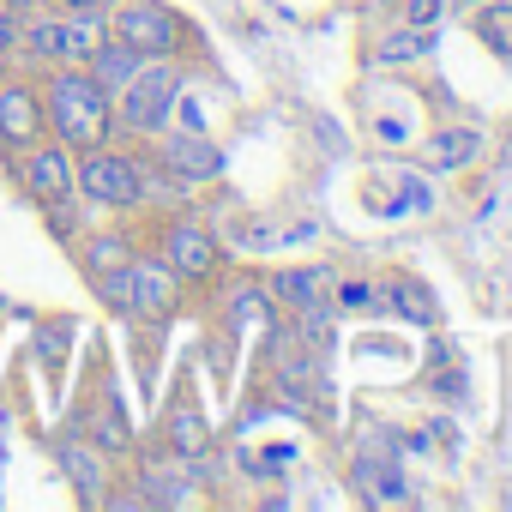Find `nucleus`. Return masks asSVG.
Instances as JSON below:
<instances>
[{"instance_id":"nucleus-23","label":"nucleus","mask_w":512,"mask_h":512,"mask_svg":"<svg viewBox=\"0 0 512 512\" xmlns=\"http://www.w3.org/2000/svg\"><path fill=\"white\" fill-rule=\"evenodd\" d=\"M332 308H374V290L368 284H332Z\"/></svg>"},{"instance_id":"nucleus-9","label":"nucleus","mask_w":512,"mask_h":512,"mask_svg":"<svg viewBox=\"0 0 512 512\" xmlns=\"http://www.w3.org/2000/svg\"><path fill=\"white\" fill-rule=\"evenodd\" d=\"M43 91H37V73H7L0 79V157L25 151L31 139H43Z\"/></svg>"},{"instance_id":"nucleus-12","label":"nucleus","mask_w":512,"mask_h":512,"mask_svg":"<svg viewBox=\"0 0 512 512\" xmlns=\"http://www.w3.org/2000/svg\"><path fill=\"white\" fill-rule=\"evenodd\" d=\"M151 145H157L163 175H175V181H211V175L223 169V151H217L205 133H169V127H163Z\"/></svg>"},{"instance_id":"nucleus-28","label":"nucleus","mask_w":512,"mask_h":512,"mask_svg":"<svg viewBox=\"0 0 512 512\" xmlns=\"http://www.w3.org/2000/svg\"><path fill=\"white\" fill-rule=\"evenodd\" d=\"M476 7H482V0H476Z\"/></svg>"},{"instance_id":"nucleus-2","label":"nucleus","mask_w":512,"mask_h":512,"mask_svg":"<svg viewBox=\"0 0 512 512\" xmlns=\"http://www.w3.org/2000/svg\"><path fill=\"white\" fill-rule=\"evenodd\" d=\"M109 37L103 13H61V7H37L19 19V49L13 61L25 73H49V67H85L91 49Z\"/></svg>"},{"instance_id":"nucleus-18","label":"nucleus","mask_w":512,"mask_h":512,"mask_svg":"<svg viewBox=\"0 0 512 512\" xmlns=\"http://www.w3.org/2000/svg\"><path fill=\"white\" fill-rule=\"evenodd\" d=\"M476 145H482V139H476L470 127H440V133L428 139V163H434V169H464V163L476 157Z\"/></svg>"},{"instance_id":"nucleus-14","label":"nucleus","mask_w":512,"mask_h":512,"mask_svg":"<svg viewBox=\"0 0 512 512\" xmlns=\"http://www.w3.org/2000/svg\"><path fill=\"white\" fill-rule=\"evenodd\" d=\"M163 452H169V458H181V464H193V458H205V452H211V428H205V416H199L193 392H175V404L163 410Z\"/></svg>"},{"instance_id":"nucleus-1","label":"nucleus","mask_w":512,"mask_h":512,"mask_svg":"<svg viewBox=\"0 0 512 512\" xmlns=\"http://www.w3.org/2000/svg\"><path fill=\"white\" fill-rule=\"evenodd\" d=\"M37 91H43V127L67 151H91L115 139V97L85 67H49L37 73Z\"/></svg>"},{"instance_id":"nucleus-15","label":"nucleus","mask_w":512,"mask_h":512,"mask_svg":"<svg viewBox=\"0 0 512 512\" xmlns=\"http://www.w3.org/2000/svg\"><path fill=\"white\" fill-rule=\"evenodd\" d=\"M368 205L386 211V217H398V211H422V205H428V181L410 175V169H380V175H368Z\"/></svg>"},{"instance_id":"nucleus-20","label":"nucleus","mask_w":512,"mask_h":512,"mask_svg":"<svg viewBox=\"0 0 512 512\" xmlns=\"http://www.w3.org/2000/svg\"><path fill=\"white\" fill-rule=\"evenodd\" d=\"M43 211V223H49V235L55 241H79V229H85V211H79V193H67V199H49V205H37Z\"/></svg>"},{"instance_id":"nucleus-6","label":"nucleus","mask_w":512,"mask_h":512,"mask_svg":"<svg viewBox=\"0 0 512 512\" xmlns=\"http://www.w3.org/2000/svg\"><path fill=\"white\" fill-rule=\"evenodd\" d=\"M79 205H97V211L145 205V157L139 151H115V139L79 151Z\"/></svg>"},{"instance_id":"nucleus-22","label":"nucleus","mask_w":512,"mask_h":512,"mask_svg":"<svg viewBox=\"0 0 512 512\" xmlns=\"http://www.w3.org/2000/svg\"><path fill=\"white\" fill-rule=\"evenodd\" d=\"M422 49H428V31L410 25V31H398V37L380 43V61H410V55H422Z\"/></svg>"},{"instance_id":"nucleus-25","label":"nucleus","mask_w":512,"mask_h":512,"mask_svg":"<svg viewBox=\"0 0 512 512\" xmlns=\"http://www.w3.org/2000/svg\"><path fill=\"white\" fill-rule=\"evenodd\" d=\"M13 49H19V19H13L7 7H0V67L13 61Z\"/></svg>"},{"instance_id":"nucleus-7","label":"nucleus","mask_w":512,"mask_h":512,"mask_svg":"<svg viewBox=\"0 0 512 512\" xmlns=\"http://www.w3.org/2000/svg\"><path fill=\"white\" fill-rule=\"evenodd\" d=\"M13 187L31 199V205H49V199H67L79 193V151H67L61 139H31L25 151H13Z\"/></svg>"},{"instance_id":"nucleus-3","label":"nucleus","mask_w":512,"mask_h":512,"mask_svg":"<svg viewBox=\"0 0 512 512\" xmlns=\"http://www.w3.org/2000/svg\"><path fill=\"white\" fill-rule=\"evenodd\" d=\"M97 296H103V308H115V314H127L139 326H169L175 308H181V278L169 272V260H163L157 247L151 253L139 247L115 278L97 284Z\"/></svg>"},{"instance_id":"nucleus-5","label":"nucleus","mask_w":512,"mask_h":512,"mask_svg":"<svg viewBox=\"0 0 512 512\" xmlns=\"http://www.w3.org/2000/svg\"><path fill=\"white\" fill-rule=\"evenodd\" d=\"M175 97H181V67L175 61H139V73L115 91V133L157 139L175 115Z\"/></svg>"},{"instance_id":"nucleus-21","label":"nucleus","mask_w":512,"mask_h":512,"mask_svg":"<svg viewBox=\"0 0 512 512\" xmlns=\"http://www.w3.org/2000/svg\"><path fill=\"white\" fill-rule=\"evenodd\" d=\"M386 296H392V302H398V308H404L410 320H434V296H428L422 284H410V278H398V284H392Z\"/></svg>"},{"instance_id":"nucleus-24","label":"nucleus","mask_w":512,"mask_h":512,"mask_svg":"<svg viewBox=\"0 0 512 512\" xmlns=\"http://www.w3.org/2000/svg\"><path fill=\"white\" fill-rule=\"evenodd\" d=\"M440 7H446V0H410L404 19H410L416 31H434V25H440Z\"/></svg>"},{"instance_id":"nucleus-17","label":"nucleus","mask_w":512,"mask_h":512,"mask_svg":"<svg viewBox=\"0 0 512 512\" xmlns=\"http://www.w3.org/2000/svg\"><path fill=\"white\" fill-rule=\"evenodd\" d=\"M139 61H145L139 49H127V43H115V37H103V43L91 49V61H85V73H91V79H97V85H103V91L115 97V91H121V85H127V79L139 73Z\"/></svg>"},{"instance_id":"nucleus-4","label":"nucleus","mask_w":512,"mask_h":512,"mask_svg":"<svg viewBox=\"0 0 512 512\" xmlns=\"http://www.w3.org/2000/svg\"><path fill=\"white\" fill-rule=\"evenodd\" d=\"M103 25H109V37H115V43L139 49L145 61H181V55H187V43H193L187 19H181L175 7H163V0H109Z\"/></svg>"},{"instance_id":"nucleus-8","label":"nucleus","mask_w":512,"mask_h":512,"mask_svg":"<svg viewBox=\"0 0 512 512\" xmlns=\"http://www.w3.org/2000/svg\"><path fill=\"white\" fill-rule=\"evenodd\" d=\"M157 253L169 260V272H175L181 284H205V278L223 266L217 235H211L205 223H193V217H169V223L157 229Z\"/></svg>"},{"instance_id":"nucleus-19","label":"nucleus","mask_w":512,"mask_h":512,"mask_svg":"<svg viewBox=\"0 0 512 512\" xmlns=\"http://www.w3.org/2000/svg\"><path fill=\"white\" fill-rule=\"evenodd\" d=\"M476 37H482L494 55L512 61V0H488V7L476 13Z\"/></svg>"},{"instance_id":"nucleus-10","label":"nucleus","mask_w":512,"mask_h":512,"mask_svg":"<svg viewBox=\"0 0 512 512\" xmlns=\"http://www.w3.org/2000/svg\"><path fill=\"white\" fill-rule=\"evenodd\" d=\"M49 446H55V464H61V476L73 482V494H79L85 506H103V500H109V482H115V476H109V452L91 446V440L73 434V428H61Z\"/></svg>"},{"instance_id":"nucleus-11","label":"nucleus","mask_w":512,"mask_h":512,"mask_svg":"<svg viewBox=\"0 0 512 512\" xmlns=\"http://www.w3.org/2000/svg\"><path fill=\"white\" fill-rule=\"evenodd\" d=\"M67 428H73V434H85L91 446H103L109 458H115V452H133V422H127L121 398H115V392H109L103 380L91 386V398H85V404L73 410V422H67Z\"/></svg>"},{"instance_id":"nucleus-16","label":"nucleus","mask_w":512,"mask_h":512,"mask_svg":"<svg viewBox=\"0 0 512 512\" xmlns=\"http://www.w3.org/2000/svg\"><path fill=\"white\" fill-rule=\"evenodd\" d=\"M278 302H284V308H296L302 320H320V314H326V302H332V272H320V266L284 272V278H278Z\"/></svg>"},{"instance_id":"nucleus-26","label":"nucleus","mask_w":512,"mask_h":512,"mask_svg":"<svg viewBox=\"0 0 512 512\" xmlns=\"http://www.w3.org/2000/svg\"><path fill=\"white\" fill-rule=\"evenodd\" d=\"M61 13H109V0H49Z\"/></svg>"},{"instance_id":"nucleus-13","label":"nucleus","mask_w":512,"mask_h":512,"mask_svg":"<svg viewBox=\"0 0 512 512\" xmlns=\"http://www.w3.org/2000/svg\"><path fill=\"white\" fill-rule=\"evenodd\" d=\"M133 253H139V241H133L127 229H79V241H73V260H79V272H85L91 284L115 278Z\"/></svg>"},{"instance_id":"nucleus-27","label":"nucleus","mask_w":512,"mask_h":512,"mask_svg":"<svg viewBox=\"0 0 512 512\" xmlns=\"http://www.w3.org/2000/svg\"><path fill=\"white\" fill-rule=\"evenodd\" d=\"M0 7H7L13 19H25V13H37V7H49V0H0Z\"/></svg>"}]
</instances>
